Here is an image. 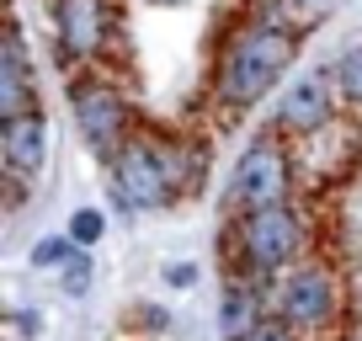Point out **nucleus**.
I'll list each match as a JSON object with an SVG mask.
<instances>
[{"label": "nucleus", "mask_w": 362, "mask_h": 341, "mask_svg": "<svg viewBox=\"0 0 362 341\" xmlns=\"http://www.w3.org/2000/svg\"><path fill=\"white\" fill-rule=\"evenodd\" d=\"M0 160H6V182L22 187V192L43 176V166H48V117H43V107L0 123Z\"/></svg>", "instance_id": "9"}, {"label": "nucleus", "mask_w": 362, "mask_h": 341, "mask_svg": "<svg viewBox=\"0 0 362 341\" xmlns=\"http://www.w3.org/2000/svg\"><path fill=\"white\" fill-rule=\"evenodd\" d=\"M165 277H170L176 288H192V283H197V267H192V262H181V267H165Z\"/></svg>", "instance_id": "17"}, {"label": "nucleus", "mask_w": 362, "mask_h": 341, "mask_svg": "<svg viewBox=\"0 0 362 341\" xmlns=\"http://www.w3.org/2000/svg\"><path fill=\"white\" fill-rule=\"evenodd\" d=\"M107 166H112V203L117 208H165L181 192L203 187V149L187 144V139L134 134Z\"/></svg>", "instance_id": "1"}, {"label": "nucleus", "mask_w": 362, "mask_h": 341, "mask_svg": "<svg viewBox=\"0 0 362 341\" xmlns=\"http://www.w3.org/2000/svg\"><path fill=\"white\" fill-rule=\"evenodd\" d=\"M64 235L75 240L80 250H90L96 240L107 235V214H102V208H75V214H69V229H64Z\"/></svg>", "instance_id": "14"}, {"label": "nucleus", "mask_w": 362, "mask_h": 341, "mask_svg": "<svg viewBox=\"0 0 362 341\" xmlns=\"http://www.w3.org/2000/svg\"><path fill=\"white\" fill-rule=\"evenodd\" d=\"M59 277H64V294H69V299H80V294L90 288V277H96V262H90V250H75V256H69V267H64Z\"/></svg>", "instance_id": "15"}, {"label": "nucleus", "mask_w": 362, "mask_h": 341, "mask_svg": "<svg viewBox=\"0 0 362 341\" xmlns=\"http://www.w3.org/2000/svg\"><path fill=\"white\" fill-rule=\"evenodd\" d=\"M75 250H80V245H75L69 235H43V240L33 245V267H37V272H64Z\"/></svg>", "instance_id": "13"}, {"label": "nucleus", "mask_w": 362, "mask_h": 341, "mask_svg": "<svg viewBox=\"0 0 362 341\" xmlns=\"http://www.w3.org/2000/svg\"><path fill=\"white\" fill-rule=\"evenodd\" d=\"M54 43L64 64H96L112 43V0H54Z\"/></svg>", "instance_id": "7"}, {"label": "nucleus", "mask_w": 362, "mask_h": 341, "mask_svg": "<svg viewBox=\"0 0 362 341\" xmlns=\"http://www.w3.org/2000/svg\"><path fill=\"white\" fill-rule=\"evenodd\" d=\"M309 245V224L293 203H272L256 214H235L229 224V250H235V267H250L261 277H277L288 267L304 262Z\"/></svg>", "instance_id": "3"}, {"label": "nucleus", "mask_w": 362, "mask_h": 341, "mask_svg": "<svg viewBox=\"0 0 362 341\" xmlns=\"http://www.w3.org/2000/svg\"><path fill=\"white\" fill-rule=\"evenodd\" d=\"M33 107H37V75H33V64H27L22 33H11L0 43V123L33 112Z\"/></svg>", "instance_id": "11"}, {"label": "nucleus", "mask_w": 362, "mask_h": 341, "mask_svg": "<svg viewBox=\"0 0 362 341\" xmlns=\"http://www.w3.org/2000/svg\"><path fill=\"white\" fill-rule=\"evenodd\" d=\"M341 309V288L320 262H298L272 277V315H283L293 330H325Z\"/></svg>", "instance_id": "6"}, {"label": "nucleus", "mask_w": 362, "mask_h": 341, "mask_svg": "<svg viewBox=\"0 0 362 341\" xmlns=\"http://www.w3.org/2000/svg\"><path fill=\"white\" fill-rule=\"evenodd\" d=\"M283 139L288 134L267 128V134H256L245 144V155L229 170V192H224L229 214H256V208H272V203H293V166L298 160L288 155Z\"/></svg>", "instance_id": "4"}, {"label": "nucleus", "mask_w": 362, "mask_h": 341, "mask_svg": "<svg viewBox=\"0 0 362 341\" xmlns=\"http://www.w3.org/2000/svg\"><path fill=\"white\" fill-rule=\"evenodd\" d=\"M69 112H75V128L96 160H112L134 139V107L107 80H75L69 86Z\"/></svg>", "instance_id": "5"}, {"label": "nucleus", "mask_w": 362, "mask_h": 341, "mask_svg": "<svg viewBox=\"0 0 362 341\" xmlns=\"http://www.w3.org/2000/svg\"><path fill=\"white\" fill-rule=\"evenodd\" d=\"M330 80H336V91H341V102L362 107V43L341 48V54L330 59Z\"/></svg>", "instance_id": "12"}, {"label": "nucleus", "mask_w": 362, "mask_h": 341, "mask_svg": "<svg viewBox=\"0 0 362 341\" xmlns=\"http://www.w3.org/2000/svg\"><path fill=\"white\" fill-rule=\"evenodd\" d=\"M293 54H298V37L288 33V27H277V22L240 27V33L224 43V54H218L214 96L229 107V112H245V107H256L261 96L288 75Z\"/></svg>", "instance_id": "2"}, {"label": "nucleus", "mask_w": 362, "mask_h": 341, "mask_svg": "<svg viewBox=\"0 0 362 341\" xmlns=\"http://www.w3.org/2000/svg\"><path fill=\"white\" fill-rule=\"evenodd\" d=\"M267 315H272V277L250 272V267H235L224 283V299H218V330H224V341H245Z\"/></svg>", "instance_id": "10"}, {"label": "nucleus", "mask_w": 362, "mask_h": 341, "mask_svg": "<svg viewBox=\"0 0 362 341\" xmlns=\"http://www.w3.org/2000/svg\"><path fill=\"white\" fill-rule=\"evenodd\" d=\"M336 80H330V69L320 75V69H309V75H298L293 86H283V96H277V112H272V128L288 139H309L320 134V128L336 123Z\"/></svg>", "instance_id": "8"}, {"label": "nucleus", "mask_w": 362, "mask_h": 341, "mask_svg": "<svg viewBox=\"0 0 362 341\" xmlns=\"http://www.w3.org/2000/svg\"><path fill=\"white\" fill-rule=\"evenodd\" d=\"M298 336H304V330H293L283 315H267V320H261V325L250 330L245 341H298Z\"/></svg>", "instance_id": "16"}]
</instances>
